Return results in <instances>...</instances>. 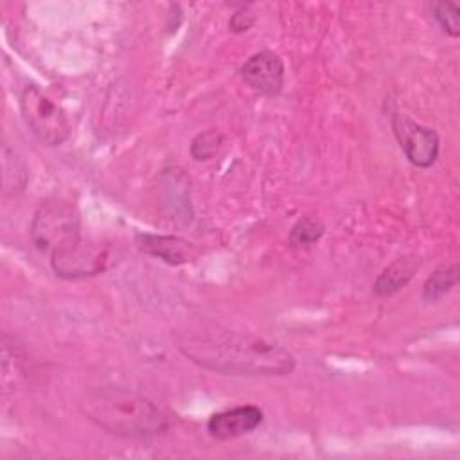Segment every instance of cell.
Here are the masks:
<instances>
[{"label": "cell", "instance_id": "1", "mask_svg": "<svg viewBox=\"0 0 460 460\" xmlns=\"http://www.w3.org/2000/svg\"><path fill=\"white\" fill-rule=\"evenodd\" d=\"M178 349L199 367L226 376H288L295 368L288 349L217 325L181 331Z\"/></svg>", "mask_w": 460, "mask_h": 460}, {"label": "cell", "instance_id": "2", "mask_svg": "<svg viewBox=\"0 0 460 460\" xmlns=\"http://www.w3.org/2000/svg\"><path fill=\"white\" fill-rule=\"evenodd\" d=\"M81 410L97 428L126 438L160 435L171 426L169 415L158 404L126 388H95L86 394Z\"/></svg>", "mask_w": 460, "mask_h": 460}, {"label": "cell", "instance_id": "3", "mask_svg": "<svg viewBox=\"0 0 460 460\" xmlns=\"http://www.w3.org/2000/svg\"><path fill=\"white\" fill-rule=\"evenodd\" d=\"M31 239L34 246L49 257L77 246L83 241L77 208L65 199L43 201L34 212Z\"/></svg>", "mask_w": 460, "mask_h": 460}, {"label": "cell", "instance_id": "4", "mask_svg": "<svg viewBox=\"0 0 460 460\" xmlns=\"http://www.w3.org/2000/svg\"><path fill=\"white\" fill-rule=\"evenodd\" d=\"M20 108L27 128L41 144L56 147L70 137V122L65 110L38 86L23 88Z\"/></svg>", "mask_w": 460, "mask_h": 460}, {"label": "cell", "instance_id": "5", "mask_svg": "<svg viewBox=\"0 0 460 460\" xmlns=\"http://www.w3.org/2000/svg\"><path fill=\"white\" fill-rule=\"evenodd\" d=\"M390 122L394 135L410 164L426 169L437 162L440 140L433 129L411 120L410 117L399 111H392Z\"/></svg>", "mask_w": 460, "mask_h": 460}, {"label": "cell", "instance_id": "6", "mask_svg": "<svg viewBox=\"0 0 460 460\" xmlns=\"http://www.w3.org/2000/svg\"><path fill=\"white\" fill-rule=\"evenodd\" d=\"M243 81L255 92L277 95L284 84V63L271 50H261L241 65Z\"/></svg>", "mask_w": 460, "mask_h": 460}, {"label": "cell", "instance_id": "7", "mask_svg": "<svg viewBox=\"0 0 460 460\" xmlns=\"http://www.w3.org/2000/svg\"><path fill=\"white\" fill-rule=\"evenodd\" d=\"M50 264L56 275L63 279H81V277H90L97 275L104 270L106 266V252L84 243V239L54 257H50Z\"/></svg>", "mask_w": 460, "mask_h": 460}, {"label": "cell", "instance_id": "8", "mask_svg": "<svg viewBox=\"0 0 460 460\" xmlns=\"http://www.w3.org/2000/svg\"><path fill=\"white\" fill-rule=\"evenodd\" d=\"M262 422V410L253 404H241L210 415L207 431L216 440H230L252 433Z\"/></svg>", "mask_w": 460, "mask_h": 460}, {"label": "cell", "instance_id": "9", "mask_svg": "<svg viewBox=\"0 0 460 460\" xmlns=\"http://www.w3.org/2000/svg\"><path fill=\"white\" fill-rule=\"evenodd\" d=\"M138 246L144 253L156 257L167 264H185L192 257V246L176 235H151L142 234L137 237Z\"/></svg>", "mask_w": 460, "mask_h": 460}, {"label": "cell", "instance_id": "10", "mask_svg": "<svg viewBox=\"0 0 460 460\" xmlns=\"http://www.w3.org/2000/svg\"><path fill=\"white\" fill-rule=\"evenodd\" d=\"M417 262L411 259H399L394 264H390L374 282V291L379 296H388L395 291H399L413 275L417 270Z\"/></svg>", "mask_w": 460, "mask_h": 460}, {"label": "cell", "instance_id": "11", "mask_svg": "<svg viewBox=\"0 0 460 460\" xmlns=\"http://www.w3.org/2000/svg\"><path fill=\"white\" fill-rule=\"evenodd\" d=\"M458 282V266H444L431 273V277L426 280L424 289H422V298L426 302H437L442 298L451 288H455Z\"/></svg>", "mask_w": 460, "mask_h": 460}, {"label": "cell", "instance_id": "12", "mask_svg": "<svg viewBox=\"0 0 460 460\" xmlns=\"http://www.w3.org/2000/svg\"><path fill=\"white\" fill-rule=\"evenodd\" d=\"M322 234L323 225L318 219L302 217L293 225L289 232V243L295 246H311L322 237Z\"/></svg>", "mask_w": 460, "mask_h": 460}, {"label": "cell", "instance_id": "13", "mask_svg": "<svg viewBox=\"0 0 460 460\" xmlns=\"http://www.w3.org/2000/svg\"><path fill=\"white\" fill-rule=\"evenodd\" d=\"M429 7L444 32L456 38L460 34V9L453 2H433Z\"/></svg>", "mask_w": 460, "mask_h": 460}, {"label": "cell", "instance_id": "14", "mask_svg": "<svg viewBox=\"0 0 460 460\" xmlns=\"http://www.w3.org/2000/svg\"><path fill=\"white\" fill-rule=\"evenodd\" d=\"M223 137L217 131H207L198 135L190 144V155L196 160H208L216 155L217 147L221 146Z\"/></svg>", "mask_w": 460, "mask_h": 460}, {"label": "cell", "instance_id": "15", "mask_svg": "<svg viewBox=\"0 0 460 460\" xmlns=\"http://www.w3.org/2000/svg\"><path fill=\"white\" fill-rule=\"evenodd\" d=\"M253 22H255L253 16L248 11L243 9V11H237V13L232 14V18L228 22V27H230L232 32H244L253 25Z\"/></svg>", "mask_w": 460, "mask_h": 460}]
</instances>
